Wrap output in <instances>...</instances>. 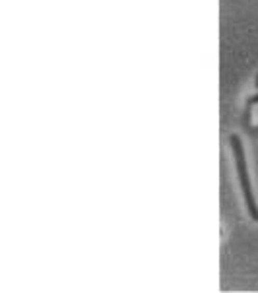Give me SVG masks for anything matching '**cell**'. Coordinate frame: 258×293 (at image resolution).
Returning a JSON list of instances; mask_svg holds the SVG:
<instances>
[{
  "instance_id": "1",
  "label": "cell",
  "mask_w": 258,
  "mask_h": 293,
  "mask_svg": "<svg viewBox=\"0 0 258 293\" xmlns=\"http://www.w3.org/2000/svg\"><path fill=\"white\" fill-rule=\"evenodd\" d=\"M229 144L233 150V159H235V167H237V177L239 183H241V190H243V198H245V204H247L248 215L258 222V204L254 192H252V183H250V175H248V163L247 157H245V148L243 142L237 134H231L229 136Z\"/></svg>"
},
{
  "instance_id": "2",
  "label": "cell",
  "mask_w": 258,
  "mask_h": 293,
  "mask_svg": "<svg viewBox=\"0 0 258 293\" xmlns=\"http://www.w3.org/2000/svg\"><path fill=\"white\" fill-rule=\"evenodd\" d=\"M254 103H258V95H254V97L248 99V105H254Z\"/></svg>"
},
{
  "instance_id": "3",
  "label": "cell",
  "mask_w": 258,
  "mask_h": 293,
  "mask_svg": "<svg viewBox=\"0 0 258 293\" xmlns=\"http://www.w3.org/2000/svg\"><path fill=\"white\" fill-rule=\"evenodd\" d=\"M256 88H258V78H256Z\"/></svg>"
}]
</instances>
